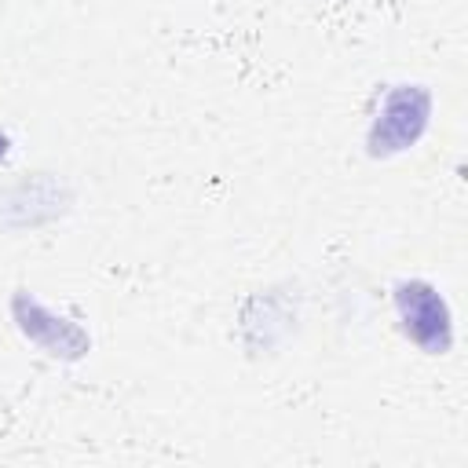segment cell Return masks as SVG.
I'll return each mask as SVG.
<instances>
[{"instance_id": "6da1fadb", "label": "cell", "mask_w": 468, "mask_h": 468, "mask_svg": "<svg viewBox=\"0 0 468 468\" xmlns=\"http://www.w3.org/2000/svg\"><path fill=\"white\" fill-rule=\"evenodd\" d=\"M428 117H431V91L420 88V84H395L384 102H380V113L369 128V154L373 157H391L406 146H413L424 128H428Z\"/></svg>"}, {"instance_id": "3957f363", "label": "cell", "mask_w": 468, "mask_h": 468, "mask_svg": "<svg viewBox=\"0 0 468 468\" xmlns=\"http://www.w3.org/2000/svg\"><path fill=\"white\" fill-rule=\"evenodd\" d=\"M11 311H15L18 329H22L33 344H40L48 355H55V358H80V355L88 351V344H91L80 325H73V322H66V318H55L44 303H37V300L26 296V292H18V296L11 300Z\"/></svg>"}, {"instance_id": "7a4b0ae2", "label": "cell", "mask_w": 468, "mask_h": 468, "mask_svg": "<svg viewBox=\"0 0 468 468\" xmlns=\"http://www.w3.org/2000/svg\"><path fill=\"white\" fill-rule=\"evenodd\" d=\"M395 311L402 322V333L428 355H446L453 344V318L442 300V292L431 282L406 278L395 285Z\"/></svg>"}, {"instance_id": "277c9868", "label": "cell", "mask_w": 468, "mask_h": 468, "mask_svg": "<svg viewBox=\"0 0 468 468\" xmlns=\"http://www.w3.org/2000/svg\"><path fill=\"white\" fill-rule=\"evenodd\" d=\"M7 146H11V139H7V135H4V132H0V157H4V154H7Z\"/></svg>"}]
</instances>
